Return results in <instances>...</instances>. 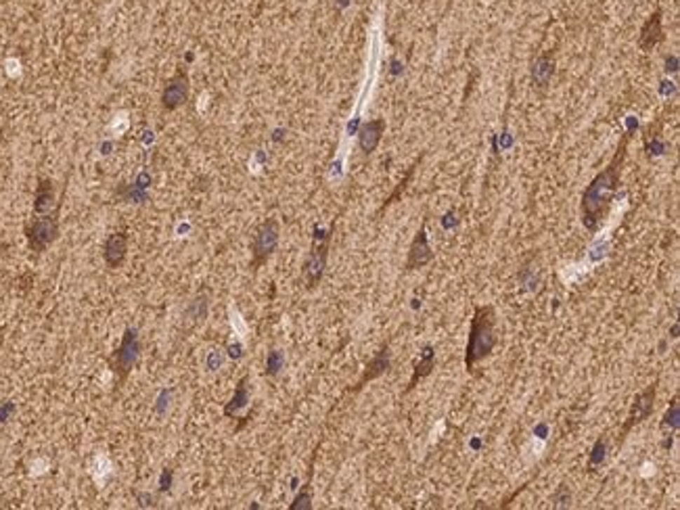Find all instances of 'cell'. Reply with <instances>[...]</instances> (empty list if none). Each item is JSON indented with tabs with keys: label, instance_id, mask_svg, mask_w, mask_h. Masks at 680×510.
<instances>
[{
	"label": "cell",
	"instance_id": "2",
	"mask_svg": "<svg viewBox=\"0 0 680 510\" xmlns=\"http://www.w3.org/2000/svg\"><path fill=\"white\" fill-rule=\"evenodd\" d=\"M496 312L492 305H475L465 347V368L469 375L477 377L475 366L486 360L496 347Z\"/></svg>",
	"mask_w": 680,
	"mask_h": 510
},
{
	"label": "cell",
	"instance_id": "6",
	"mask_svg": "<svg viewBox=\"0 0 680 510\" xmlns=\"http://www.w3.org/2000/svg\"><path fill=\"white\" fill-rule=\"evenodd\" d=\"M278 239H280L278 222L274 218H266L258 226V230L254 235V241H252V261H250L252 272H258L271 259V255L278 247Z\"/></svg>",
	"mask_w": 680,
	"mask_h": 510
},
{
	"label": "cell",
	"instance_id": "3",
	"mask_svg": "<svg viewBox=\"0 0 680 510\" xmlns=\"http://www.w3.org/2000/svg\"><path fill=\"white\" fill-rule=\"evenodd\" d=\"M59 212L61 207L53 209L50 214H42V216H36L32 218L23 233H25V241H27V247L29 251L34 254H44L59 237V230H61V222H59Z\"/></svg>",
	"mask_w": 680,
	"mask_h": 510
},
{
	"label": "cell",
	"instance_id": "9",
	"mask_svg": "<svg viewBox=\"0 0 680 510\" xmlns=\"http://www.w3.org/2000/svg\"><path fill=\"white\" fill-rule=\"evenodd\" d=\"M390 368H392V352H390V343H383V345H381V350H379V352L373 356V360L367 364V368H365V373L360 375V379L354 382L352 387H348V389H346V393H358V391H362L369 382L375 381V379H379V377H383Z\"/></svg>",
	"mask_w": 680,
	"mask_h": 510
},
{
	"label": "cell",
	"instance_id": "7",
	"mask_svg": "<svg viewBox=\"0 0 680 510\" xmlns=\"http://www.w3.org/2000/svg\"><path fill=\"white\" fill-rule=\"evenodd\" d=\"M658 385H660V381L655 379V381L651 382L645 391H641L637 397H634V401H632V406H630V412H628V416H626V420H624V425H622V431H620V437H618V446H622L624 441H626V437L630 435V431L634 429V427H639L641 422H645L651 414H653V408H655V397H658Z\"/></svg>",
	"mask_w": 680,
	"mask_h": 510
},
{
	"label": "cell",
	"instance_id": "26",
	"mask_svg": "<svg viewBox=\"0 0 680 510\" xmlns=\"http://www.w3.org/2000/svg\"><path fill=\"white\" fill-rule=\"evenodd\" d=\"M13 412H15V406H13L11 401H8V404H4V406L0 408V422H6V420H8V416H11Z\"/></svg>",
	"mask_w": 680,
	"mask_h": 510
},
{
	"label": "cell",
	"instance_id": "23",
	"mask_svg": "<svg viewBox=\"0 0 680 510\" xmlns=\"http://www.w3.org/2000/svg\"><path fill=\"white\" fill-rule=\"evenodd\" d=\"M552 506L555 509H565V506H571V492L567 485H559L557 492L552 494Z\"/></svg>",
	"mask_w": 680,
	"mask_h": 510
},
{
	"label": "cell",
	"instance_id": "28",
	"mask_svg": "<svg viewBox=\"0 0 680 510\" xmlns=\"http://www.w3.org/2000/svg\"><path fill=\"white\" fill-rule=\"evenodd\" d=\"M216 366H220V356L214 354V356H210V368L216 371Z\"/></svg>",
	"mask_w": 680,
	"mask_h": 510
},
{
	"label": "cell",
	"instance_id": "29",
	"mask_svg": "<svg viewBox=\"0 0 680 510\" xmlns=\"http://www.w3.org/2000/svg\"><path fill=\"white\" fill-rule=\"evenodd\" d=\"M138 500H140V506H144V504L149 506L151 504V496H138Z\"/></svg>",
	"mask_w": 680,
	"mask_h": 510
},
{
	"label": "cell",
	"instance_id": "17",
	"mask_svg": "<svg viewBox=\"0 0 680 510\" xmlns=\"http://www.w3.org/2000/svg\"><path fill=\"white\" fill-rule=\"evenodd\" d=\"M250 404V377H241L239 382H237V389H235V395L231 397V401L224 406V416L226 418H235L245 406Z\"/></svg>",
	"mask_w": 680,
	"mask_h": 510
},
{
	"label": "cell",
	"instance_id": "16",
	"mask_svg": "<svg viewBox=\"0 0 680 510\" xmlns=\"http://www.w3.org/2000/svg\"><path fill=\"white\" fill-rule=\"evenodd\" d=\"M555 76V57L550 50H544L532 63V82L536 88H546Z\"/></svg>",
	"mask_w": 680,
	"mask_h": 510
},
{
	"label": "cell",
	"instance_id": "14",
	"mask_svg": "<svg viewBox=\"0 0 680 510\" xmlns=\"http://www.w3.org/2000/svg\"><path fill=\"white\" fill-rule=\"evenodd\" d=\"M386 134V120L377 118V120H369L365 122L360 130H358V146L365 155L375 153V149L379 146L381 138Z\"/></svg>",
	"mask_w": 680,
	"mask_h": 510
},
{
	"label": "cell",
	"instance_id": "19",
	"mask_svg": "<svg viewBox=\"0 0 680 510\" xmlns=\"http://www.w3.org/2000/svg\"><path fill=\"white\" fill-rule=\"evenodd\" d=\"M605 456H607V439L601 435V437L594 441L592 450H590V456H588V471H590V473H592V471H597V467H601V464L605 462Z\"/></svg>",
	"mask_w": 680,
	"mask_h": 510
},
{
	"label": "cell",
	"instance_id": "10",
	"mask_svg": "<svg viewBox=\"0 0 680 510\" xmlns=\"http://www.w3.org/2000/svg\"><path fill=\"white\" fill-rule=\"evenodd\" d=\"M433 261V251L429 247V241H427V220L421 224L419 233L414 235L410 247H408V257L407 263H404V272H412V270H419L427 263Z\"/></svg>",
	"mask_w": 680,
	"mask_h": 510
},
{
	"label": "cell",
	"instance_id": "5",
	"mask_svg": "<svg viewBox=\"0 0 680 510\" xmlns=\"http://www.w3.org/2000/svg\"><path fill=\"white\" fill-rule=\"evenodd\" d=\"M331 235H333V228L329 233H325V235L316 233L312 249H310V254H308L304 266H301V278H304L308 291L316 289L320 284L322 276H325L327 259H329V247H331Z\"/></svg>",
	"mask_w": 680,
	"mask_h": 510
},
{
	"label": "cell",
	"instance_id": "21",
	"mask_svg": "<svg viewBox=\"0 0 680 510\" xmlns=\"http://www.w3.org/2000/svg\"><path fill=\"white\" fill-rule=\"evenodd\" d=\"M312 475L308 479V483L299 490V494L295 496V500L291 502L289 510H310L312 509Z\"/></svg>",
	"mask_w": 680,
	"mask_h": 510
},
{
	"label": "cell",
	"instance_id": "22",
	"mask_svg": "<svg viewBox=\"0 0 680 510\" xmlns=\"http://www.w3.org/2000/svg\"><path fill=\"white\" fill-rule=\"evenodd\" d=\"M285 366V356L280 350H271L268 352V358H266V371L264 375L266 377H276L280 373V368Z\"/></svg>",
	"mask_w": 680,
	"mask_h": 510
},
{
	"label": "cell",
	"instance_id": "4",
	"mask_svg": "<svg viewBox=\"0 0 680 510\" xmlns=\"http://www.w3.org/2000/svg\"><path fill=\"white\" fill-rule=\"evenodd\" d=\"M140 352H142V345H140V337H138L136 329H126L118 350L111 352V356H109V368L116 375L118 385H122L130 377V373L138 364Z\"/></svg>",
	"mask_w": 680,
	"mask_h": 510
},
{
	"label": "cell",
	"instance_id": "12",
	"mask_svg": "<svg viewBox=\"0 0 680 510\" xmlns=\"http://www.w3.org/2000/svg\"><path fill=\"white\" fill-rule=\"evenodd\" d=\"M57 207H61V203H57L55 182L50 178H40L34 193V216L50 214Z\"/></svg>",
	"mask_w": 680,
	"mask_h": 510
},
{
	"label": "cell",
	"instance_id": "27",
	"mask_svg": "<svg viewBox=\"0 0 680 510\" xmlns=\"http://www.w3.org/2000/svg\"><path fill=\"white\" fill-rule=\"evenodd\" d=\"M229 350H231V358H235V360H239V358H241V345H239V343L231 345Z\"/></svg>",
	"mask_w": 680,
	"mask_h": 510
},
{
	"label": "cell",
	"instance_id": "25",
	"mask_svg": "<svg viewBox=\"0 0 680 510\" xmlns=\"http://www.w3.org/2000/svg\"><path fill=\"white\" fill-rule=\"evenodd\" d=\"M172 483H174V469H170V467L161 469V475H159V492L161 494H168L172 490Z\"/></svg>",
	"mask_w": 680,
	"mask_h": 510
},
{
	"label": "cell",
	"instance_id": "8",
	"mask_svg": "<svg viewBox=\"0 0 680 510\" xmlns=\"http://www.w3.org/2000/svg\"><path fill=\"white\" fill-rule=\"evenodd\" d=\"M189 90H191V82H189L186 69H176V74L165 82V86L161 90V107H163V111H176L182 105H186Z\"/></svg>",
	"mask_w": 680,
	"mask_h": 510
},
{
	"label": "cell",
	"instance_id": "13",
	"mask_svg": "<svg viewBox=\"0 0 680 510\" xmlns=\"http://www.w3.org/2000/svg\"><path fill=\"white\" fill-rule=\"evenodd\" d=\"M664 40V27H662V8H655V13L645 21V25L641 27V36H639V48L649 53L653 50L660 42Z\"/></svg>",
	"mask_w": 680,
	"mask_h": 510
},
{
	"label": "cell",
	"instance_id": "11",
	"mask_svg": "<svg viewBox=\"0 0 680 510\" xmlns=\"http://www.w3.org/2000/svg\"><path fill=\"white\" fill-rule=\"evenodd\" d=\"M126 255H128V235L126 233H111L107 239H105V245H103V259L107 263L109 270H118L124 266L126 261Z\"/></svg>",
	"mask_w": 680,
	"mask_h": 510
},
{
	"label": "cell",
	"instance_id": "1",
	"mask_svg": "<svg viewBox=\"0 0 680 510\" xmlns=\"http://www.w3.org/2000/svg\"><path fill=\"white\" fill-rule=\"evenodd\" d=\"M630 132H624L618 149L613 153V157L609 159V163L592 178V182L586 186L584 195H582V203H580V214H582V224L586 226V230L597 233L601 228V224L607 220L613 197L620 188V180H622V170L626 163V155H628V142H630Z\"/></svg>",
	"mask_w": 680,
	"mask_h": 510
},
{
	"label": "cell",
	"instance_id": "24",
	"mask_svg": "<svg viewBox=\"0 0 680 510\" xmlns=\"http://www.w3.org/2000/svg\"><path fill=\"white\" fill-rule=\"evenodd\" d=\"M416 165H419V161H416V163H414V165H412V167L408 170V174H407V176H404V180H402V182L398 184V188H396V191H394V193H392V195H390V197L386 199V203H383V207H381V212H383L386 207H390V205H392V203H394V201H396V199H398V197L402 195V191L407 188V184H408V182H410V178H412V174H414V167H416Z\"/></svg>",
	"mask_w": 680,
	"mask_h": 510
},
{
	"label": "cell",
	"instance_id": "20",
	"mask_svg": "<svg viewBox=\"0 0 680 510\" xmlns=\"http://www.w3.org/2000/svg\"><path fill=\"white\" fill-rule=\"evenodd\" d=\"M208 308H210V299H208V295L203 293V295H197L193 301H191V305H189V310H186V316L189 318H197V320H203L205 316H208Z\"/></svg>",
	"mask_w": 680,
	"mask_h": 510
},
{
	"label": "cell",
	"instance_id": "18",
	"mask_svg": "<svg viewBox=\"0 0 680 510\" xmlns=\"http://www.w3.org/2000/svg\"><path fill=\"white\" fill-rule=\"evenodd\" d=\"M680 427V401H679V393L672 397V404L670 408L666 410L664 414V420H662V431H666L668 435L670 433H676Z\"/></svg>",
	"mask_w": 680,
	"mask_h": 510
},
{
	"label": "cell",
	"instance_id": "15",
	"mask_svg": "<svg viewBox=\"0 0 680 510\" xmlns=\"http://www.w3.org/2000/svg\"><path fill=\"white\" fill-rule=\"evenodd\" d=\"M433 368H435V350H433V345H429V343H427V345L423 347V352H421L419 360L414 362L412 377H410V381H408L407 389L402 391V395H408V393L419 385V381L427 379V377L433 373Z\"/></svg>",
	"mask_w": 680,
	"mask_h": 510
}]
</instances>
